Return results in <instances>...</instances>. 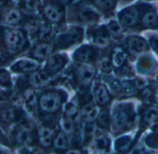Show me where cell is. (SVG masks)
<instances>
[{"mask_svg": "<svg viewBox=\"0 0 158 154\" xmlns=\"http://www.w3.org/2000/svg\"><path fill=\"white\" fill-rule=\"evenodd\" d=\"M119 72H120V74H122L123 76H128L129 74H131V68L125 65L124 63L122 66L119 67Z\"/></svg>", "mask_w": 158, "mask_h": 154, "instance_id": "obj_42", "label": "cell"}, {"mask_svg": "<svg viewBox=\"0 0 158 154\" xmlns=\"http://www.w3.org/2000/svg\"><path fill=\"white\" fill-rule=\"evenodd\" d=\"M53 135H54V131L49 127H44V126L41 127L39 129V138H40L41 144L44 147L50 146L53 139Z\"/></svg>", "mask_w": 158, "mask_h": 154, "instance_id": "obj_21", "label": "cell"}, {"mask_svg": "<svg viewBox=\"0 0 158 154\" xmlns=\"http://www.w3.org/2000/svg\"><path fill=\"white\" fill-rule=\"evenodd\" d=\"M80 20L84 23H94L99 20V14L91 6H83L79 12Z\"/></svg>", "mask_w": 158, "mask_h": 154, "instance_id": "obj_9", "label": "cell"}, {"mask_svg": "<svg viewBox=\"0 0 158 154\" xmlns=\"http://www.w3.org/2000/svg\"><path fill=\"white\" fill-rule=\"evenodd\" d=\"M20 20H21V15L16 9L10 10L5 17V22L6 24H10V25L18 24L20 21Z\"/></svg>", "mask_w": 158, "mask_h": 154, "instance_id": "obj_30", "label": "cell"}, {"mask_svg": "<svg viewBox=\"0 0 158 154\" xmlns=\"http://www.w3.org/2000/svg\"><path fill=\"white\" fill-rule=\"evenodd\" d=\"M154 133L156 134L158 136V125H156V126L154 127Z\"/></svg>", "mask_w": 158, "mask_h": 154, "instance_id": "obj_45", "label": "cell"}, {"mask_svg": "<svg viewBox=\"0 0 158 154\" xmlns=\"http://www.w3.org/2000/svg\"><path fill=\"white\" fill-rule=\"evenodd\" d=\"M54 147L56 150H67L69 148V141L67 139V135L64 132L58 133L54 139Z\"/></svg>", "mask_w": 158, "mask_h": 154, "instance_id": "obj_24", "label": "cell"}, {"mask_svg": "<svg viewBox=\"0 0 158 154\" xmlns=\"http://www.w3.org/2000/svg\"><path fill=\"white\" fill-rule=\"evenodd\" d=\"M10 99H11L12 102H13L14 104H16V105H19V103H20V102L22 101L20 96H19L18 94H12L11 97H10Z\"/></svg>", "mask_w": 158, "mask_h": 154, "instance_id": "obj_43", "label": "cell"}, {"mask_svg": "<svg viewBox=\"0 0 158 154\" xmlns=\"http://www.w3.org/2000/svg\"><path fill=\"white\" fill-rule=\"evenodd\" d=\"M134 86L135 88H138V89H142L145 86V81L142 78H136L135 81H134Z\"/></svg>", "mask_w": 158, "mask_h": 154, "instance_id": "obj_41", "label": "cell"}, {"mask_svg": "<svg viewBox=\"0 0 158 154\" xmlns=\"http://www.w3.org/2000/svg\"><path fill=\"white\" fill-rule=\"evenodd\" d=\"M1 60H2V54H1V51H0V63H1Z\"/></svg>", "mask_w": 158, "mask_h": 154, "instance_id": "obj_47", "label": "cell"}, {"mask_svg": "<svg viewBox=\"0 0 158 154\" xmlns=\"http://www.w3.org/2000/svg\"><path fill=\"white\" fill-rule=\"evenodd\" d=\"M121 1H123V2H131L132 0H121Z\"/></svg>", "mask_w": 158, "mask_h": 154, "instance_id": "obj_46", "label": "cell"}, {"mask_svg": "<svg viewBox=\"0 0 158 154\" xmlns=\"http://www.w3.org/2000/svg\"><path fill=\"white\" fill-rule=\"evenodd\" d=\"M4 38L7 50L12 54H17L20 52L26 45L25 35L23 32L19 30L7 31Z\"/></svg>", "mask_w": 158, "mask_h": 154, "instance_id": "obj_1", "label": "cell"}, {"mask_svg": "<svg viewBox=\"0 0 158 154\" xmlns=\"http://www.w3.org/2000/svg\"><path fill=\"white\" fill-rule=\"evenodd\" d=\"M146 1H151V0H146Z\"/></svg>", "mask_w": 158, "mask_h": 154, "instance_id": "obj_48", "label": "cell"}, {"mask_svg": "<svg viewBox=\"0 0 158 154\" xmlns=\"http://www.w3.org/2000/svg\"><path fill=\"white\" fill-rule=\"evenodd\" d=\"M60 127L61 130L66 134V135H72L75 131V124L71 117L66 115L60 119Z\"/></svg>", "mask_w": 158, "mask_h": 154, "instance_id": "obj_23", "label": "cell"}, {"mask_svg": "<svg viewBox=\"0 0 158 154\" xmlns=\"http://www.w3.org/2000/svg\"><path fill=\"white\" fill-rule=\"evenodd\" d=\"M44 13L45 17L54 23H58L63 19V11L62 9L53 4L46 5L44 8Z\"/></svg>", "mask_w": 158, "mask_h": 154, "instance_id": "obj_12", "label": "cell"}, {"mask_svg": "<svg viewBox=\"0 0 158 154\" xmlns=\"http://www.w3.org/2000/svg\"><path fill=\"white\" fill-rule=\"evenodd\" d=\"M66 63V59L64 56L56 54L51 56L46 62V71L49 73H54L61 70Z\"/></svg>", "mask_w": 158, "mask_h": 154, "instance_id": "obj_13", "label": "cell"}, {"mask_svg": "<svg viewBox=\"0 0 158 154\" xmlns=\"http://www.w3.org/2000/svg\"><path fill=\"white\" fill-rule=\"evenodd\" d=\"M131 145V139L129 137H122L116 141L115 148L118 152H125L129 151Z\"/></svg>", "mask_w": 158, "mask_h": 154, "instance_id": "obj_31", "label": "cell"}, {"mask_svg": "<svg viewBox=\"0 0 158 154\" xmlns=\"http://www.w3.org/2000/svg\"><path fill=\"white\" fill-rule=\"evenodd\" d=\"M54 37V30L53 28L48 25L44 24L41 27L40 32H39V38L43 42H49L52 38Z\"/></svg>", "mask_w": 158, "mask_h": 154, "instance_id": "obj_26", "label": "cell"}, {"mask_svg": "<svg viewBox=\"0 0 158 154\" xmlns=\"http://www.w3.org/2000/svg\"><path fill=\"white\" fill-rule=\"evenodd\" d=\"M99 66H100V69L104 73H110L113 70V66L114 65H113L112 61L108 58L104 57L103 59H101L100 63H99Z\"/></svg>", "mask_w": 158, "mask_h": 154, "instance_id": "obj_34", "label": "cell"}, {"mask_svg": "<svg viewBox=\"0 0 158 154\" xmlns=\"http://www.w3.org/2000/svg\"><path fill=\"white\" fill-rule=\"evenodd\" d=\"M81 37H82L81 29L78 27H73L69 31H67L66 33H63L60 35H58L56 40V44L57 45V46L62 48L69 47L80 42L81 40Z\"/></svg>", "mask_w": 158, "mask_h": 154, "instance_id": "obj_3", "label": "cell"}, {"mask_svg": "<svg viewBox=\"0 0 158 154\" xmlns=\"http://www.w3.org/2000/svg\"><path fill=\"white\" fill-rule=\"evenodd\" d=\"M62 102L61 95L56 91H48L45 92L40 99V107L41 110L44 112H56Z\"/></svg>", "mask_w": 158, "mask_h": 154, "instance_id": "obj_2", "label": "cell"}, {"mask_svg": "<svg viewBox=\"0 0 158 154\" xmlns=\"http://www.w3.org/2000/svg\"><path fill=\"white\" fill-rule=\"evenodd\" d=\"M145 143L149 148L157 149L158 148V136L156 134H151L145 139Z\"/></svg>", "mask_w": 158, "mask_h": 154, "instance_id": "obj_36", "label": "cell"}, {"mask_svg": "<svg viewBox=\"0 0 158 154\" xmlns=\"http://www.w3.org/2000/svg\"><path fill=\"white\" fill-rule=\"evenodd\" d=\"M109 35H110V33H109L106 26L99 27L94 34V42L95 46L98 47H101V48L107 46L109 45V40H110Z\"/></svg>", "mask_w": 158, "mask_h": 154, "instance_id": "obj_11", "label": "cell"}, {"mask_svg": "<svg viewBox=\"0 0 158 154\" xmlns=\"http://www.w3.org/2000/svg\"><path fill=\"white\" fill-rule=\"evenodd\" d=\"M131 121V120L130 117V113H128V112L125 110H117L113 113L112 116L113 125L118 130L125 129L127 126L130 125Z\"/></svg>", "mask_w": 158, "mask_h": 154, "instance_id": "obj_8", "label": "cell"}, {"mask_svg": "<svg viewBox=\"0 0 158 154\" xmlns=\"http://www.w3.org/2000/svg\"><path fill=\"white\" fill-rule=\"evenodd\" d=\"M64 110H65L66 115H68V116H69V117H72V116L76 115L77 112H78V108H77V106H76L74 103H72V102H69V103H68L67 105H65Z\"/></svg>", "mask_w": 158, "mask_h": 154, "instance_id": "obj_37", "label": "cell"}, {"mask_svg": "<svg viewBox=\"0 0 158 154\" xmlns=\"http://www.w3.org/2000/svg\"><path fill=\"white\" fill-rule=\"evenodd\" d=\"M29 80L31 82V85L34 87H43L45 85H47L50 80L49 73L47 71L33 73L31 74Z\"/></svg>", "mask_w": 158, "mask_h": 154, "instance_id": "obj_14", "label": "cell"}, {"mask_svg": "<svg viewBox=\"0 0 158 154\" xmlns=\"http://www.w3.org/2000/svg\"><path fill=\"white\" fill-rule=\"evenodd\" d=\"M127 57H128V55L125 52V50L119 46H117L113 49L111 61L115 67L119 68L120 66H122L126 62Z\"/></svg>", "mask_w": 158, "mask_h": 154, "instance_id": "obj_19", "label": "cell"}, {"mask_svg": "<svg viewBox=\"0 0 158 154\" xmlns=\"http://www.w3.org/2000/svg\"><path fill=\"white\" fill-rule=\"evenodd\" d=\"M96 122H97V125L98 126H100L101 128L103 129H108L109 126H110V115H109V112L106 110L100 112L97 115V118H96Z\"/></svg>", "mask_w": 158, "mask_h": 154, "instance_id": "obj_25", "label": "cell"}, {"mask_svg": "<svg viewBox=\"0 0 158 154\" xmlns=\"http://www.w3.org/2000/svg\"><path fill=\"white\" fill-rule=\"evenodd\" d=\"M95 74V70L92 65L83 63L77 68V78L79 83L83 86H88L92 83L94 76Z\"/></svg>", "mask_w": 158, "mask_h": 154, "instance_id": "obj_5", "label": "cell"}, {"mask_svg": "<svg viewBox=\"0 0 158 154\" xmlns=\"http://www.w3.org/2000/svg\"><path fill=\"white\" fill-rule=\"evenodd\" d=\"M150 45L158 55V35L150 37Z\"/></svg>", "mask_w": 158, "mask_h": 154, "instance_id": "obj_40", "label": "cell"}, {"mask_svg": "<svg viewBox=\"0 0 158 154\" xmlns=\"http://www.w3.org/2000/svg\"><path fill=\"white\" fill-rule=\"evenodd\" d=\"M127 47L131 54L139 55L148 49V45L143 37L130 36L127 39Z\"/></svg>", "mask_w": 158, "mask_h": 154, "instance_id": "obj_6", "label": "cell"}, {"mask_svg": "<svg viewBox=\"0 0 158 154\" xmlns=\"http://www.w3.org/2000/svg\"><path fill=\"white\" fill-rule=\"evenodd\" d=\"M40 4L38 0H27L26 1V8L30 12H34L38 9Z\"/></svg>", "mask_w": 158, "mask_h": 154, "instance_id": "obj_39", "label": "cell"}, {"mask_svg": "<svg viewBox=\"0 0 158 154\" xmlns=\"http://www.w3.org/2000/svg\"><path fill=\"white\" fill-rule=\"evenodd\" d=\"M0 85L2 86H5V87H8L11 85L9 75L4 70H0Z\"/></svg>", "mask_w": 158, "mask_h": 154, "instance_id": "obj_38", "label": "cell"}, {"mask_svg": "<svg viewBox=\"0 0 158 154\" xmlns=\"http://www.w3.org/2000/svg\"><path fill=\"white\" fill-rule=\"evenodd\" d=\"M94 96H95V99L96 102L98 103V105L101 106H105L107 105L110 102V95L106 89V87L104 85H98L94 90Z\"/></svg>", "mask_w": 158, "mask_h": 154, "instance_id": "obj_16", "label": "cell"}, {"mask_svg": "<svg viewBox=\"0 0 158 154\" xmlns=\"http://www.w3.org/2000/svg\"><path fill=\"white\" fill-rule=\"evenodd\" d=\"M155 66H156L155 59L150 56H144L139 59L137 63V70L141 73L147 74L153 72Z\"/></svg>", "mask_w": 158, "mask_h": 154, "instance_id": "obj_15", "label": "cell"}, {"mask_svg": "<svg viewBox=\"0 0 158 154\" xmlns=\"http://www.w3.org/2000/svg\"><path fill=\"white\" fill-rule=\"evenodd\" d=\"M51 52H52L51 46L44 42V44L37 45L34 47V49L32 51V55L36 59L43 60V59H45L47 57H49Z\"/></svg>", "mask_w": 158, "mask_h": 154, "instance_id": "obj_18", "label": "cell"}, {"mask_svg": "<svg viewBox=\"0 0 158 154\" xmlns=\"http://www.w3.org/2000/svg\"><path fill=\"white\" fill-rule=\"evenodd\" d=\"M106 28L113 37H119L123 33V26L120 24V22H118L116 20H110L107 23Z\"/></svg>", "mask_w": 158, "mask_h": 154, "instance_id": "obj_27", "label": "cell"}, {"mask_svg": "<svg viewBox=\"0 0 158 154\" xmlns=\"http://www.w3.org/2000/svg\"><path fill=\"white\" fill-rule=\"evenodd\" d=\"M98 113H99V109H98V107L94 106L87 114H85V115L83 116V119H84L85 122H87L88 124H91V123H93L94 120H96Z\"/></svg>", "mask_w": 158, "mask_h": 154, "instance_id": "obj_35", "label": "cell"}, {"mask_svg": "<svg viewBox=\"0 0 158 154\" xmlns=\"http://www.w3.org/2000/svg\"><path fill=\"white\" fill-rule=\"evenodd\" d=\"M143 122L146 124H152L158 119V109L156 107H149L143 113Z\"/></svg>", "mask_w": 158, "mask_h": 154, "instance_id": "obj_29", "label": "cell"}, {"mask_svg": "<svg viewBox=\"0 0 158 154\" xmlns=\"http://www.w3.org/2000/svg\"><path fill=\"white\" fill-rule=\"evenodd\" d=\"M152 96V91L148 88H145L143 89V98H150Z\"/></svg>", "mask_w": 158, "mask_h": 154, "instance_id": "obj_44", "label": "cell"}, {"mask_svg": "<svg viewBox=\"0 0 158 154\" xmlns=\"http://www.w3.org/2000/svg\"><path fill=\"white\" fill-rule=\"evenodd\" d=\"M39 64L34 59H20L12 66V71L16 73H31L38 68Z\"/></svg>", "mask_w": 158, "mask_h": 154, "instance_id": "obj_10", "label": "cell"}, {"mask_svg": "<svg viewBox=\"0 0 158 154\" xmlns=\"http://www.w3.org/2000/svg\"><path fill=\"white\" fill-rule=\"evenodd\" d=\"M24 99H25V102L27 104V106L29 107L30 110H34L36 103H37V99H36V96L34 94V92L31 89H28L24 95Z\"/></svg>", "mask_w": 158, "mask_h": 154, "instance_id": "obj_32", "label": "cell"}, {"mask_svg": "<svg viewBox=\"0 0 158 154\" xmlns=\"http://www.w3.org/2000/svg\"><path fill=\"white\" fill-rule=\"evenodd\" d=\"M16 140L18 144L23 147H29L32 143V136L30 130L22 128L16 134Z\"/></svg>", "mask_w": 158, "mask_h": 154, "instance_id": "obj_20", "label": "cell"}, {"mask_svg": "<svg viewBox=\"0 0 158 154\" xmlns=\"http://www.w3.org/2000/svg\"><path fill=\"white\" fill-rule=\"evenodd\" d=\"M95 6L102 10H110L115 6V0H94Z\"/></svg>", "mask_w": 158, "mask_h": 154, "instance_id": "obj_33", "label": "cell"}, {"mask_svg": "<svg viewBox=\"0 0 158 154\" xmlns=\"http://www.w3.org/2000/svg\"><path fill=\"white\" fill-rule=\"evenodd\" d=\"M143 25L149 29H156L158 28V16L156 11L148 10L146 11L142 18Z\"/></svg>", "mask_w": 158, "mask_h": 154, "instance_id": "obj_17", "label": "cell"}, {"mask_svg": "<svg viewBox=\"0 0 158 154\" xmlns=\"http://www.w3.org/2000/svg\"><path fill=\"white\" fill-rule=\"evenodd\" d=\"M74 59L81 63H89L96 58V51L92 46H82L74 53Z\"/></svg>", "mask_w": 158, "mask_h": 154, "instance_id": "obj_7", "label": "cell"}, {"mask_svg": "<svg viewBox=\"0 0 158 154\" xmlns=\"http://www.w3.org/2000/svg\"><path fill=\"white\" fill-rule=\"evenodd\" d=\"M16 113L13 109L9 107H5L3 109H0V120L5 123H11L15 120Z\"/></svg>", "mask_w": 158, "mask_h": 154, "instance_id": "obj_28", "label": "cell"}, {"mask_svg": "<svg viewBox=\"0 0 158 154\" xmlns=\"http://www.w3.org/2000/svg\"><path fill=\"white\" fill-rule=\"evenodd\" d=\"M139 19V10L137 7H130L121 10L118 14V20L124 27L131 28L137 24Z\"/></svg>", "mask_w": 158, "mask_h": 154, "instance_id": "obj_4", "label": "cell"}, {"mask_svg": "<svg viewBox=\"0 0 158 154\" xmlns=\"http://www.w3.org/2000/svg\"><path fill=\"white\" fill-rule=\"evenodd\" d=\"M95 149L99 152H106L109 151L110 149V140L109 139L103 135L100 134L98 136H96L95 138Z\"/></svg>", "mask_w": 158, "mask_h": 154, "instance_id": "obj_22", "label": "cell"}]
</instances>
